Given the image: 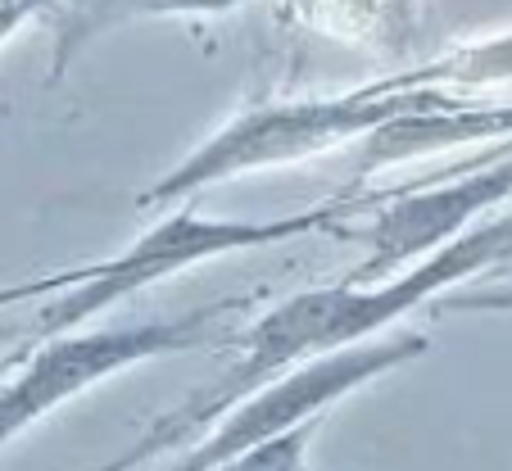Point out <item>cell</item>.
<instances>
[{
	"instance_id": "52a82bcc",
	"label": "cell",
	"mask_w": 512,
	"mask_h": 471,
	"mask_svg": "<svg viewBox=\"0 0 512 471\" xmlns=\"http://www.w3.org/2000/svg\"><path fill=\"white\" fill-rule=\"evenodd\" d=\"M512 145V105H463L440 96L435 105L408 109V114L381 123L372 136H363L358 150V177H372L390 164H413L426 154H449L463 145Z\"/></svg>"
},
{
	"instance_id": "9c48e42d",
	"label": "cell",
	"mask_w": 512,
	"mask_h": 471,
	"mask_svg": "<svg viewBox=\"0 0 512 471\" xmlns=\"http://www.w3.org/2000/svg\"><path fill=\"white\" fill-rule=\"evenodd\" d=\"M512 82V32L499 37H481L472 46H454L449 55L431 59V64L413 68V73L390 77V87L399 91H449V87H508Z\"/></svg>"
},
{
	"instance_id": "3957f363",
	"label": "cell",
	"mask_w": 512,
	"mask_h": 471,
	"mask_svg": "<svg viewBox=\"0 0 512 471\" xmlns=\"http://www.w3.org/2000/svg\"><path fill=\"white\" fill-rule=\"evenodd\" d=\"M445 91H399L390 82L358 87L345 96H313V100H268L245 114H236L227 127L200 141L177 168H168L155 186L136 195V209H168L186 204L218 182H236L268 168L304 164L313 154H327L345 141L372 136L381 123L408 114V109L435 105Z\"/></svg>"
},
{
	"instance_id": "8992f818",
	"label": "cell",
	"mask_w": 512,
	"mask_h": 471,
	"mask_svg": "<svg viewBox=\"0 0 512 471\" xmlns=\"http://www.w3.org/2000/svg\"><path fill=\"white\" fill-rule=\"evenodd\" d=\"M512 200V150H499L494 164L422 186L413 195H390L368 227V259L354 272V286H377L395 272L422 263L440 245L458 241L467 227L499 213Z\"/></svg>"
},
{
	"instance_id": "7c38bea8",
	"label": "cell",
	"mask_w": 512,
	"mask_h": 471,
	"mask_svg": "<svg viewBox=\"0 0 512 471\" xmlns=\"http://www.w3.org/2000/svg\"><path fill=\"white\" fill-rule=\"evenodd\" d=\"M41 5H46V0H0V41L14 37V32H19L23 23L41 10Z\"/></svg>"
},
{
	"instance_id": "277c9868",
	"label": "cell",
	"mask_w": 512,
	"mask_h": 471,
	"mask_svg": "<svg viewBox=\"0 0 512 471\" xmlns=\"http://www.w3.org/2000/svg\"><path fill=\"white\" fill-rule=\"evenodd\" d=\"M250 299L254 295H232L191 308L182 318L132 322V327H82L41 340L37 354L10 376V385H0V453L41 417L64 408L68 399L87 395L91 385L109 381V376L145 363V358H168L182 354V349L213 345V336L227 327V318Z\"/></svg>"
},
{
	"instance_id": "6da1fadb",
	"label": "cell",
	"mask_w": 512,
	"mask_h": 471,
	"mask_svg": "<svg viewBox=\"0 0 512 471\" xmlns=\"http://www.w3.org/2000/svg\"><path fill=\"white\" fill-rule=\"evenodd\" d=\"M512 259V200L499 213L481 218L476 227H467L458 241L440 245L435 254H426L422 263L395 272V277L377 281V286H354V281H340V286H318L304 290V295H290L286 304H277L272 313H263L250 331H245L236 345L241 358L227 367L209 390H200L195 399H186L182 408H173L168 417H159L132 449L118 462H105L96 471H132L145 458L182 444L191 431L223 422L241 399L259 395L268 381L295 372L300 363H313L322 354H336L349 349L358 340H372L399 322L404 313L422 308L426 299L449 295L458 286H472L476 277H503Z\"/></svg>"
},
{
	"instance_id": "ba28073f",
	"label": "cell",
	"mask_w": 512,
	"mask_h": 471,
	"mask_svg": "<svg viewBox=\"0 0 512 471\" xmlns=\"http://www.w3.org/2000/svg\"><path fill=\"white\" fill-rule=\"evenodd\" d=\"M241 0H73L59 23V41H55V73L78 55V46L96 32L114 28L127 19H168V14H227Z\"/></svg>"
},
{
	"instance_id": "8fae6325",
	"label": "cell",
	"mask_w": 512,
	"mask_h": 471,
	"mask_svg": "<svg viewBox=\"0 0 512 471\" xmlns=\"http://www.w3.org/2000/svg\"><path fill=\"white\" fill-rule=\"evenodd\" d=\"M449 308H458V313H512V277H490L485 286L449 290Z\"/></svg>"
},
{
	"instance_id": "5b68a950",
	"label": "cell",
	"mask_w": 512,
	"mask_h": 471,
	"mask_svg": "<svg viewBox=\"0 0 512 471\" xmlns=\"http://www.w3.org/2000/svg\"><path fill=\"white\" fill-rule=\"evenodd\" d=\"M426 345H431V340H426L422 331H399V336H372L349 349H336V354L313 358V363H300L295 372L268 381L259 395L241 399L223 422H213V431L204 435L195 449H186V458L177 462L173 471L227 467L232 458L250 453L254 444L272 440L277 431H290V426H300L304 417L327 413L331 404H340L345 395L363 390L368 381H377V376L422 358Z\"/></svg>"
},
{
	"instance_id": "30bf717a",
	"label": "cell",
	"mask_w": 512,
	"mask_h": 471,
	"mask_svg": "<svg viewBox=\"0 0 512 471\" xmlns=\"http://www.w3.org/2000/svg\"><path fill=\"white\" fill-rule=\"evenodd\" d=\"M322 426V413L318 417H304L300 426H290V431H277L272 440L254 444L250 453L232 458L227 467L218 471H309V444Z\"/></svg>"
},
{
	"instance_id": "7a4b0ae2",
	"label": "cell",
	"mask_w": 512,
	"mask_h": 471,
	"mask_svg": "<svg viewBox=\"0 0 512 471\" xmlns=\"http://www.w3.org/2000/svg\"><path fill=\"white\" fill-rule=\"evenodd\" d=\"M372 200H327L318 209H300L286 218L268 222H245V218H204L195 209L168 213L159 227L141 231L127 250L114 259L87 263V268L50 272V277H32L19 286H0V308L28 304V299H50L32 322V336L50 340L64 331H82L91 318H100L105 308L132 299L136 290L155 286V281L173 277L195 263L223 259V254L245 250H268V245L295 241V236H318V231H345L358 209H368Z\"/></svg>"
}]
</instances>
